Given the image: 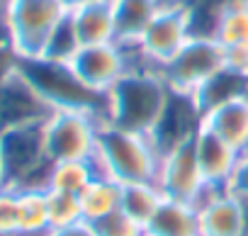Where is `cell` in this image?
<instances>
[{"label": "cell", "mask_w": 248, "mask_h": 236, "mask_svg": "<svg viewBox=\"0 0 248 236\" xmlns=\"http://www.w3.org/2000/svg\"><path fill=\"white\" fill-rule=\"evenodd\" d=\"M46 200H49V224H51V229H63V226H73L78 221H85L78 195L46 190Z\"/></svg>", "instance_id": "d4e9b609"}, {"label": "cell", "mask_w": 248, "mask_h": 236, "mask_svg": "<svg viewBox=\"0 0 248 236\" xmlns=\"http://www.w3.org/2000/svg\"><path fill=\"white\" fill-rule=\"evenodd\" d=\"M78 197H80V207H83V219L95 224V221H100L107 214L119 209V205H122V183H117L114 178H109L105 173H97L93 178V183Z\"/></svg>", "instance_id": "d6986e66"}, {"label": "cell", "mask_w": 248, "mask_h": 236, "mask_svg": "<svg viewBox=\"0 0 248 236\" xmlns=\"http://www.w3.org/2000/svg\"><path fill=\"white\" fill-rule=\"evenodd\" d=\"M170 85L158 68L139 66L129 71L109 93L105 102V125L151 134L168 105Z\"/></svg>", "instance_id": "6da1fadb"}, {"label": "cell", "mask_w": 248, "mask_h": 236, "mask_svg": "<svg viewBox=\"0 0 248 236\" xmlns=\"http://www.w3.org/2000/svg\"><path fill=\"white\" fill-rule=\"evenodd\" d=\"M78 32V39L83 47L93 44H107L117 42V22H114V10L112 0H97V3L68 10Z\"/></svg>", "instance_id": "e0dca14e"}, {"label": "cell", "mask_w": 248, "mask_h": 236, "mask_svg": "<svg viewBox=\"0 0 248 236\" xmlns=\"http://www.w3.org/2000/svg\"><path fill=\"white\" fill-rule=\"evenodd\" d=\"M51 112L54 110L42 100V95L32 88V83L20 73V66L15 73L0 80V134L17 127L46 122V117Z\"/></svg>", "instance_id": "8fae6325"}, {"label": "cell", "mask_w": 248, "mask_h": 236, "mask_svg": "<svg viewBox=\"0 0 248 236\" xmlns=\"http://www.w3.org/2000/svg\"><path fill=\"white\" fill-rule=\"evenodd\" d=\"M146 236H200V209L192 202L166 197L146 221Z\"/></svg>", "instance_id": "2e32d148"}, {"label": "cell", "mask_w": 248, "mask_h": 236, "mask_svg": "<svg viewBox=\"0 0 248 236\" xmlns=\"http://www.w3.org/2000/svg\"><path fill=\"white\" fill-rule=\"evenodd\" d=\"M8 185V171H5V154H3V142H0V188Z\"/></svg>", "instance_id": "f546056e"}, {"label": "cell", "mask_w": 248, "mask_h": 236, "mask_svg": "<svg viewBox=\"0 0 248 236\" xmlns=\"http://www.w3.org/2000/svg\"><path fill=\"white\" fill-rule=\"evenodd\" d=\"M224 68L226 49L212 34H192L187 44L158 71L170 85V90L197 95V90Z\"/></svg>", "instance_id": "52a82bcc"}, {"label": "cell", "mask_w": 248, "mask_h": 236, "mask_svg": "<svg viewBox=\"0 0 248 236\" xmlns=\"http://www.w3.org/2000/svg\"><path fill=\"white\" fill-rule=\"evenodd\" d=\"M163 200H166V195H163V190L158 188L156 180H151V183H124L119 209L146 226V221L154 217V212L158 209V205Z\"/></svg>", "instance_id": "44dd1931"}, {"label": "cell", "mask_w": 248, "mask_h": 236, "mask_svg": "<svg viewBox=\"0 0 248 236\" xmlns=\"http://www.w3.org/2000/svg\"><path fill=\"white\" fill-rule=\"evenodd\" d=\"M97 236H146V226L132 219L129 214H124L122 209L107 214L105 219L93 224Z\"/></svg>", "instance_id": "484cf974"}, {"label": "cell", "mask_w": 248, "mask_h": 236, "mask_svg": "<svg viewBox=\"0 0 248 236\" xmlns=\"http://www.w3.org/2000/svg\"><path fill=\"white\" fill-rule=\"evenodd\" d=\"M105 120L88 110H54L44 122V144L56 161H95Z\"/></svg>", "instance_id": "5b68a950"}, {"label": "cell", "mask_w": 248, "mask_h": 236, "mask_svg": "<svg viewBox=\"0 0 248 236\" xmlns=\"http://www.w3.org/2000/svg\"><path fill=\"white\" fill-rule=\"evenodd\" d=\"M241 97L248 102V73L243 76V90H241Z\"/></svg>", "instance_id": "1f68e13d"}, {"label": "cell", "mask_w": 248, "mask_h": 236, "mask_svg": "<svg viewBox=\"0 0 248 236\" xmlns=\"http://www.w3.org/2000/svg\"><path fill=\"white\" fill-rule=\"evenodd\" d=\"M61 3L68 8V10H76V8H83V5H90V3H97V0H61Z\"/></svg>", "instance_id": "4dcf8cb0"}, {"label": "cell", "mask_w": 248, "mask_h": 236, "mask_svg": "<svg viewBox=\"0 0 248 236\" xmlns=\"http://www.w3.org/2000/svg\"><path fill=\"white\" fill-rule=\"evenodd\" d=\"M197 209L200 236H248L246 202L229 188L214 190Z\"/></svg>", "instance_id": "4fadbf2b"}, {"label": "cell", "mask_w": 248, "mask_h": 236, "mask_svg": "<svg viewBox=\"0 0 248 236\" xmlns=\"http://www.w3.org/2000/svg\"><path fill=\"white\" fill-rule=\"evenodd\" d=\"M241 90H243V73L226 66L224 71H219L209 83H204L197 90L195 100H197V105L204 114V112H209V110H214V107H219L229 100L241 97Z\"/></svg>", "instance_id": "603a6c76"}, {"label": "cell", "mask_w": 248, "mask_h": 236, "mask_svg": "<svg viewBox=\"0 0 248 236\" xmlns=\"http://www.w3.org/2000/svg\"><path fill=\"white\" fill-rule=\"evenodd\" d=\"M46 236H97L90 221H78L73 226H63V229H51Z\"/></svg>", "instance_id": "f1b7e54d"}, {"label": "cell", "mask_w": 248, "mask_h": 236, "mask_svg": "<svg viewBox=\"0 0 248 236\" xmlns=\"http://www.w3.org/2000/svg\"><path fill=\"white\" fill-rule=\"evenodd\" d=\"M80 39H78V32H76V25H73V17L71 13H66V17L56 25V30L51 32L46 47H44V54L42 59H49V61H61V63H71V59L80 51Z\"/></svg>", "instance_id": "cb8c5ba5"}, {"label": "cell", "mask_w": 248, "mask_h": 236, "mask_svg": "<svg viewBox=\"0 0 248 236\" xmlns=\"http://www.w3.org/2000/svg\"><path fill=\"white\" fill-rule=\"evenodd\" d=\"M166 3L168 0H112L114 22H117V42L134 47Z\"/></svg>", "instance_id": "ac0fdd59"}, {"label": "cell", "mask_w": 248, "mask_h": 236, "mask_svg": "<svg viewBox=\"0 0 248 236\" xmlns=\"http://www.w3.org/2000/svg\"><path fill=\"white\" fill-rule=\"evenodd\" d=\"M0 236H17V190L0 188Z\"/></svg>", "instance_id": "4316f807"}, {"label": "cell", "mask_w": 248, "mask_h": 236, "mask_svg": "<svg viewBox=\"0 0 248 236\" xmlns=\"http://www.w3.org/2000/svg\"><path fill=\"white\" fill-rule=\"evenodd\" d=\"M95 166L100 173L114 178L122 185L151 183L158 175L161 151L156 149L149 134H137V132L105 125L100 132Z\"/></svg>", "instance_id": "7a4b0ae2"}, {"label": "cell", "mask_w": 248, "mask_h": 236, "mask_svg": "<svg viewBox=\"0 0 248 236\" xmlns=\"http://www.w3.org/2000/svg\"><path fill=\"white\" fill-rule=\"evenodd\" d=\"M5 154L8 188L15 190H46L54 161L44 144V122L27 125L0 134Z\"/></svg>", "instance_id": "8992f818"}, {"label": "cell", "mask_w": 248, "mask_h": 236, "mask_svg": "<svg viewBox=\"0 0 248 236\" xmlns=\"http://www.w3.org/2000/svg\"><path fill=\"white\" fill-rule=\"evenodd\" d=\"M66 13L61 0H10L3 32L20 59H37Z\"/></svg>", "instance_id": "277c9868"}, {"label": "cell", "mask_w": 248, "mask_h": 236, "mask_svg": "<svg viewBox=\"0 0 248 236\" xmlns=\"http://www.w3.org/2000/svg\"><path fill=\"white\" fill-rule=\"evenodd\" d=\"M195 154H197V163L204 175V183L209 188H219V190L229 188L233 171L238 166L241 151H236L219 134H214L212 129H207L202 125L195 134Z\"/></svg>", "instance_id": "5bb4252c"}, {"label": "cell", "mask_w": 248, "mask_h": 236, "mask_svg": "<svg viewBox=\"0 0 248 236\" xmlns=\"http://www.w3.org/2000/svg\"><path fill=\"white\" fill-rule=\"evenodd\" d=\"M192 34L195 27H192L190 5L185 0H168L134 47L144 66L161 68L187 44Z\"/></svg>", "instance_id": "ba28073f"}, {"label": "cell", "mask_w": 248, "mask_h": 236, "mask_svg": "<svg viewBox=\"0 0 248 236\" xmlns=\"http://www.w3.org/2000/svg\"><path fill=\"white\" fill-rule=\"evenodd\" d=\"M20 73L32 83L51 110H88L105 120L107 95L90 90L71 68V63L49 59H20Z\"/></svg>", "instance_id": "3957f363"}, {"label": "cell", "mask_w": 248, "mask_h": 236, "mask_svg": "<svg viewBox=\"0 0 248 236\" xmlns=\"http://www.w3.org/2000/svg\"><path fill=\"white\" fill-rule=\"evenodd\" d=\"M229 190L236 192L241 200H248V151L241 154L238 158V166L233 171V178L229 183Z\"/></svg>", "instance_id": "83f0119b"}, {"label": "cell", "mask_w": 248, "mask_h": 236, "mask_svg": "<svg viewBox=\"0 0 248 236\" xmlns=\"http://www.w3.org/2000/svg\"><path fill=\"white\" fill-rule=\"evenodd\" d=\"M200 127H202V110H200L195 95L170 90L168 105H166V110L161 114L156 129L149 137H151V142L156 144V149L163 156L166 151L195 139Z\"/></svg>", "instance_id": "7c38bea8"}, {"label": "cell", "mask_w": 248, "mask_h": 236, "mask_svg": "<svg viewBox=\"0 0 248 236\" xmlns=\"http://www.w3.org/2000/svg\"><path fill=\"white\" fill-rule=\"evenodd\" d=\"M156 183L166 197L192 202L195 207H200L214 190H219V188H209L204 183V175L200 171L197 154H195V139H190L161 156Z\"/></svg>", "instance_id": "30bf717a"}, {"label": "cell", "mask_w": 248, "mask_h": 236, "mask_svg": "<svg viewBox=\"0 0 248 236\" xmlns=\"http://www.w3.org/2000/svg\"><path fill=\"white\" fill-rule=\"evenodd\" d=\"M49 200L46 190H17V234L20 236H46Z\"/></svg>", "instance_id": "ffe728a7"}, {"label": "cell", "mask_w": 248, "mask_h": 236, "mask_svg": "<svg viewBox=\"0 0 248 236\" xmlns=\"http://www.w3.org/2000/svg\"><path fill=\"white\" fill-rule=\"evenodd\" d=\"M97 166L95 161H56L51 166L49 173V183L46 190H59V192H68V195H80L93 178L97 175Z\"/></svg>", "instance_id": "7402d4cb"}, {"label": "cell", "mask_w": 248, "mask_h": 236, "mask_svg": "<svg viewBox=\"0 0 248 236\" xmlns=\"http://www.w3.org/2000/svg\"><path fill=\"white\" fill-rule=\"evenodd\" d=\"M144 66L137 47H127L122 42L80 47V51L71 59L73 73L95 93L107 95L129 71Z\"/></svg>", "instance_id": "9c48e42d"}, {"label": "cell", "mask_w": 248, "mask_h": 236, "mask_svg": "<svg viewBox=\"0 0 248 236\" xmlns=\"http://www.w3.org/2000/svg\"><path fill=\"white\" fill-rule=\"evenodd\" d=\"M202 125L219 134L236 151H248V102L243 97L229 100L202 114Z\"/></svg>", "instance_id": "9a60e30c"}]
</instances>
